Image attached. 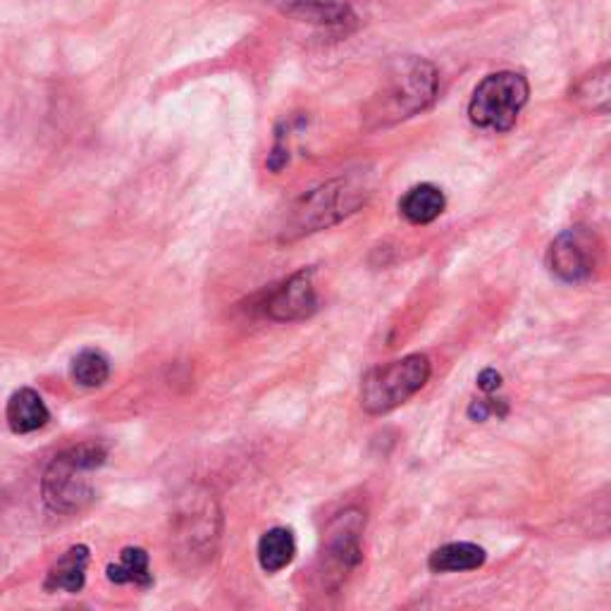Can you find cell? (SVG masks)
Masks as SVG:
<instances>
[{
  "mask_svg": "<svg viewBox=\"0 0 611 611\" xmlns=\"http://www.w3.org/2000/svg\"><path fill=\"white\" fill-rule=\"evenodd\" d=\"M438 96V70L423 58H404L394 65L382 88L375 94L368 115L375 118V124H392L406 118H414L426 110Z\"/></svg>",
  "mask_w": 611,
  "mask_h": 611,
  "instance_id": "cell-1",
  "label": "cell"
},
{
  "mask_svg": "<svg viewBox=\"0 0 611 611\" xmlns=\"http://www.w3.org/2000/svg\"><path fill=\"white\" fill-rule=\"evenodd\" d=\"M106 447L98 442H82L58 454L41 480L44 502L56 514H76L94 500L88 474L106 464Z\"/></svg>",
  "mask_w": 611,
  "mask_h": 611,
  "instance_id": "cell-2",
  "label": "cell"
},
{
  "mask_svg": "<svg viewBox=\"0 0 611 611\" xmlns=\"http://www.w3.org/2000/svg\"><path fill=\"white\" fill-rule=\"evenodd\" d=\"M430 373L432 366L426 354H409L399 361L373 368L363 378L361 406L373 416L390 414L423 390Z\"/></svg>",
  "mask_w": 611,
  "mask_h": 611,
  "instance_id": "cell-3",
  "label": "cell"
},
{
  "mask_svg": "<svg viewBox=\"0 0 611 611\" xmlns=\"http://www.w3.org/2000/svg\"><path fill=\"white\" fill-rule=\"evenodd\" d=\"M530 86L524 74L496 72L482 80L468 104V118L480 130L508 132L528 104Z\"/></svg>",
  "mask_w": 611,
  "mask_h": 611,
  "instance_id": "cell-4",
  "label": "cell"
},
{
  "mask_svg": "<svg viewBox=\"0 0 611 611\" xmlns=\"http://www.w3.org/2000/svg\"><path fill=\"white\" fill-rule=\"evenodd\" d=\"M363 199L366 194H361V189L347 180L323 184L301 201L295 220H291V229H297L299 235L318 232V229L335 225L344 215L354 213Z\"/></svg>",
  "mask_w": 611,
  "mask_h": 611,
  "instance_id": "cell-5",
  "label": "cell"
},
{
  "mask_svg": "<svg viewBox=\"0 0 611 611\" xmlns=\"http://www.w3.org/2000/svg\"><path fill=\"white\" fill-rule=\"evenodd\" d=\"M547 263L562 283H583L595 273L597 241L580 227L566 229L552 241Z\"/></svg>",
  "mask_w": 611,
  "mask_h": 611,
  "instance_id": "cell-6",
  "label": "cell"
},
{
  "mask_svg": "<svg viewBox=\"0 0 611 611\" xmlns=\"http://www.w3.org/2000/svg\"><path fill=\"white\" fill-rule=\"evenodd\" d=\"M265 313L273 321H303L318 309V297L313 287V271H299L277 285L263 303Z\"/></svg>",
  "mask_w": 611,
  "mask_h": 611,
  "instance_id": "cell-7",
  "label": "cell"
},
{
  "mask_svg": "<svg viewBox=\"0 0 611 611\" xmlns=\"http://www.w3.org/2000/svg\"><path fill=\"white\" fill-rule=\"evenodd\" d=\"M363 528V518L359 512L342 514L327 538V559L339 568H351L361 562V544L359 535Z\"/></svg>",
  "mask_w": 611,
  "mask_h": 611,
  "instance_id": "cell-8",
  "label": "cell"
},
{
  "mask_svg": "<svg viewBox=\"0 0 611 611\" xmlns=\"http://www.w3.org/2000/svg\"><path fill=\"white\" fill-rule=\"evenodd\" d=\"M5 418L12 432L27 435V432H34L48 423L50 411L44 399L38 397V392H34L32 387H22L10 397Z\"/></svg>",
  "mask_w": 611,
  "mask_h": 611,
  "instance_id": "cell-9",
  "label": "cell"
},
{
  "mask_svg": "<svg viewBox=\"0 0 611 611\" xmlns=\"http://www.w3.org/2000/svg\"><path fill=\"white\" fill-rule=\"evenodd\" d=\"M86 566H88V547L86 544L70 547V550L48 568L44 588L48 592H56V590L80 592L86 583Z\"/></svg>",
  "mask_w": 611,
  "mask_h": 611,
  "instance_id": "cell-10",
  "label": "cell"
},
{
  "mask_svg": "<svg viewBox=\"0 0 611 611\" xmlns=\"http://www.w3.org/2000/svg\"><path fill=\"white\" fill-rule=\"evenodd\" d=\"M447 208L442 189L435 184H418L409 189L399 201V211L411 225H430Z\"/></svg>",
  "mask_w": 611,
  "mask_h": 611,
  "instance_id": "cell-11",
  "label": "cell"
},
{
  "mask_svg": "<svg viewBox=\"0 0 611 611\" xmlns=\"http://www.w3.org/2000/svg\"><path fill=\"white\" fill-rule=\"evenodd\" d=\"M486 550L474 542H450L438 547L430 554L428 566L435 573H458V571H476L486 564Z\"/></svg>",
  "mask_w": 611,
  "mask_h": 611,
  "instance_id": "cell-12",
  "label": "cell"
},
{
  "mask_svg": "<svg viewBox=\"0 0 611 611\" xmlns=\"http://www.w3.org/2000/svg\"><path fill=\"white\" fill-rule=\"evenodd\" d=\"M108 580L115 585H139V588H151L153 573L148 568V554L142 547H124L120 552V562L106 568Z\"/></svg>",
  "mask_w": 611,
  "mask_h": 611,
  "instance_id": "cell-13",
  "label": "cell"
},
{
  "mask_svg": "<svg viewBox=\"0 0 611 611\" xmlns=\"http://www.w3.org/2000/svg\"><path fill=\"white\" fill-rule=\"evenodd\" d=\"M295 554H297L295 535H291V530L287 528L267 530L259 542V562L267 573H277L287 568Z\"/></svg>",
  "mask_w": 611,
  "mask_h": 611,
  "instance_id": "cell-14",
  "label": "cell"
},
{
  "mask_svg": "<svg viewBox=\"0 0 611 611\" xmlns=\"http://www.w3.org/2000/svg\"><path fill=\"white\" fill-rule=\"evenodd\" d=\"M571 98L585 112H600L609 110V65H602L585 74L583 80L571 88Z\"/></svg>",
  "mask_w": 611,
  "mask_h": 611,
  "instance_id": "cell-15",
  "label": "cell"
},
{
  "mask_svg": "<svg viewBox=\"0 0 611 611\" xmlns=\"http://www.w3.org/2000/svg\"><path fill=\"white\" fill-rule=\"evenodd\" d=\"M72 378L82 387H100L110 378V361L104 351L84 349L74 356Z\"/></svg>",
  "mask_w": 611,
  "mask_h": 611,
  "instance_id": "cell-16",
  "label": "cell"
},
{
  "mask_svg": "<svg viewBox=\"0 0 611 611\" xmlns=\"http://www.w3.org/2000/svg\"><path fill=\"white\" fill-rule=\"evenodd\" d=\"M285 15L297 17L301 22H313V24H327V27H342L354 20V12L349 5H333V3H297V5H285L279 8Z\"/></svg>",
  "mask_w": 611,
  "mask_h": 611,
  "instance_id": "cell-17",
  "label": "cell"
},
{
  "mask_svg": "<svg viewBox=\"0 0 611 611\" xmlns=\"http://www.w3.org/2000/svg\"><path fill=\"white\" fill-rule=\"evenodd\" d=\"M506 416V399H476L474 404L468 406V416L482 423V420H488L490 416Z\"/></svg>",
  "mask_w": 611,
  "mask_h": 611,
  "instance_id": "cell-18",
  "label": "cell"
},
{
  "mask_svg": "<svg viewBox=\"0 0 611 611\" xmlns=\"http://www.w3.org/2000/svg\"><path fill=\"white\" fill-rule=\"evenodd\" d=\"M478 387L486 392V394H492V392H496V390L502 387V375L496 373L494 368H486V371L478 375Z\"/></svg>",
  "mask_w": 611,
  "mask_h": 611,
  "instance_id": "cell-19",
  "label": "cell"
}]
</instances>
